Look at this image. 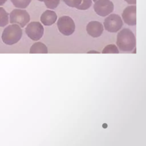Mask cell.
I'll list each match as a JSON object with an SVG mask.
<instances>
[{"mask_svg": "<svg viewBox=\"0 0 146 146\" xmlns=\"http://www.w3.org/2000/svg\"><path fill=\"white\" fill-rule=\"evenodd\" d=\"M116 44L122 51H132L136 46V38L134 34L129 29H122L117 34Z\"/></svg>", "mask_w": 146, "mask_h": 146, "instance_id": "6da1fadb", "label": "cell"}, {"mask_svg": "<svg viewBox=\"0 0 146 146\" xmlns=\"http://www.w3.org/2000/svg\"><path fill=\"white\" fill-rule=\"evenodd\" d=\"M22 30L17 24L9 25L5 28L2 34V39L7 45H13L17 43L21 38Z\"/></svg>", "mask_w": 146, "mask_h": 146, "instance_id": "7a4b0ae2", "label": "cell"}, {"mask_svg": "<svg viewBox=\"0 0 146 146\" xmlns=\"http://www.w3.org/2000/svg\"><path fill=\"white\" fill-rule=\"evenodd\" d=\"M57 26L59 32L65 36L72 34L75 29V25L73 19L67 15L60 17L58 19Z\"/></svg>", "mask_w": 146, "mask_h": 146, "instance_id": "3957f363", "label": "cell"}, {"mask_svg": "<svg viewBox=\"0 0 146 146\" xmlns=\"http://www.w3.org/2000/svg\"><path fill=\"white\" fill-rule=\"evenodd\" d=\"M30 19V15L25 10L14 9L10 14V22L18 24L21 27H24Z\"/></svg>", "mask_w": 146, "mask_h": 146, "instance_id": "277c9868", "label": "cell"}, {"mask_svg": "<svg viewBox=\"0 0 146 146\" xmlns=\"http://www.w3.org/2000/svg\"><path fill=\"white\" fill-rule=\"evenodd\" d=\"M104 26L107 31L116 33L122 27L123 21L119 15L112 14L104 19Z\"/></svg>", "mask_w": 146, "mask_h": 146, "instance_id": "5b68a950", "label": "cell"}, {"mask_svg": "<svg viewBox=\"0 0 146 146\" xmlns=\"http://www.w3.org/2000/svg\"><path fill=\"white\" fill-rule=\"evenodd\" d=\"M25 32L29 38L33 40L37 41L42 37L44 28L39 22H31L27 25L25 29Z\"/></svg>", "mask_w": 146, "mask_h": 146, "instance_id": "8992f818", "label": "cell"}, {"mask_svg": "<svg viewBox=\"0 0 146 146\" xmlns=\"http://www.w3.org/2000/svg\"><path fill=\"white\" fill-rule=\"evenodd\" d=\"M113 8V4L110 0H97L94 5L95 11L101 17H105L111 13Z\"/></svg>", "mask_w": 146, "mask_h": 146, "instance_id": "52a82bcc", "label": "cell"}, {"mask_svg": "<svg viewBox=\"0 0 146 146\" xmlns=\"http://www.w3.org/2000/svg\"><path fill=\"white\" fill-rule=\"evenodd\" d=\"M136 6L135 5L128 6L123 11L122 18L124 22L129 26H133L136 24Z\"/></svg>", "mask_w": 146, "mask_h": 146, "instance_id": "ba28073f", "label": "cell"}, {"mask_svg": "<svg viewBox=\"0 0 146 146\" xmlns=\"http://www.w3.org/2000/svg\"><path fill=\"white\" fill-rule=\"evenodd\" d=\"M103 26L102 24L98 21H91L86 27L87 33L93 38H98L100 36L103 32Z\"/></svg>", "mask_w": 146, "mask_h": 146, "instance_id": "9c48e42d", "label": "cell"}, {"mask_svg": "<svg viewBox=\"0 0 146 146\" xmlns=\"http://www.w3.org/2000/svg\"><path fill=\"white\" fill-rule=\"evenodd\" d=\"M57 15L55 11L47 10L40 16V21L45 26H51L56 21Z\"/></svg>", "mask_w": 146, "mask_h": 146, "instance_id": "30bf717a", "label": "cell"}, {"mask_svg": "<svg viewBox=\"0 0 146 146\" xmlns=\"http://www.w3.org/2000/svg\"><path fill=\"white\" fill-rule=\"evenodd\" d=\"M30 54H47L48 50L47 46L40 42L34 43L30 47Z\"/></svg>", "mask_w": 146, "mask_h": 146, "instance_id": "8fae6325", "label": "cell"}, {"mask_svg": "<svg viewBox=\"0 0 146 146\" xmlns=\"http://www.w3.org/2000/svg\"><path fill=\"white\" fill-rule=\"evenodd\" d=\"M9 23V14L3 8L0 7V27H4Z\"/></svg>", "mask_w": 146, "mask_h": 146, "instance_id": "7c38bea8", "label": "cell"}, {"mask_svg": "<svg viewBox=\"0 0 146 146\" xmlns=\"http://www.w3.org/2000/svg\"><path fill=\"white\" fill-rule=\"evenodd\" d=\"M10 1L15 7L19 9L26 8L31 1V0H10Z\"/></svg>", "mask_w": 146, "mask_h": 146, "instance_id": "4fadbf2b", "label": "cell"}, {"mask_svg": "<svg viewBox=\"0 0 146 146\" xmlns=\"http://www.w3.org/2000/svg\"><path fill=\"white\" fill-rule=\"evenodd\" d=\"M103 54H118L119 53V49L113 44H110L106 46L102 51Z\"/></svg>", "mask_w": 146, "mask_h": 146, "instance_id": "5bb4252c", "label": "cell"}, {"mask_svg": "<svg viewBox=\"0 0 146 146\" xmlns=\"http://www.w3.org/2000/svg\"><path fill=\"white\" fill-rule=\"evenodd\" d=\"M40 2H44L46 6L48 9H54L59 4L60 0H38Z\"/></svg>", "mask_w": 146, "mask_h": 146, "instance_id": "9a60e30c", "label": "cell"}, {"mask_svg": "<svg viewBox=\"0 0 146 146\" xmlns=\"http://www.w3.org/2000/svg\"><path fill=\"white\" fill-rule=\"evenodd\" d=\"M92 3V2L91 0H82L78 9L81 10H87L91 6Z\"/></svg>", "mask_w": 146, "mask_h": 146, "instance_id": "2e32d148", "label": "cell"}, {"mask_svg": "<svg viewBox=\"0 0 146 146\" xmlns=\"http://www.w3.org/2000/svg\"><path fill=\"white\" fill-rule=\"evenodd\" d=\"M63 1L67 6L71 7H75L76 9H78L82 0H63Z\"/></svg>", "mask_w": 146, "mask_h": 146, "instance_id": "e0dca14e", "label": "cell"}, {"mask_svg": "<svg viewBox=\"0 0 146 146\" xmlns=\"http://www.w3.org/2000/svg\"><path fill=\"white\" fill-rule=\"evenodd\" d=\"M124 1L129 5H135L136 3V0H124Z\"/></svg>", "mask_w": 146, "mask_h": 146, "instance_id": "ac0fdd59", "label": "cell"}, {"mask_svg": "<svg viewBox=\"0 0 146 146\" xmlns=\"http://www.w3.org/2000/svg\"><path fill=\"white\" fill-rule=\"evenodd\" d=\"M6 1H7V0H0V6L5 4Z\"/></svg>", "mask_w": 146, "mask_h": 146, "instance_id": "d6986e66", "label": "cell"}, {"mask_svg": "<svg viewBox=\"0 0 146 146\" xmlns=\"http://www.w3.org/2000/svg\"><path fill=\"white\" fill-rule=\"evenodd\" d=\"M97 1V0H93V1H94V2H95V1Z\"/></svg>", "mask_w": 146, "mask_h": 146, "instance_id": "ffe728a7", "label": "cell"}]
</instances>
